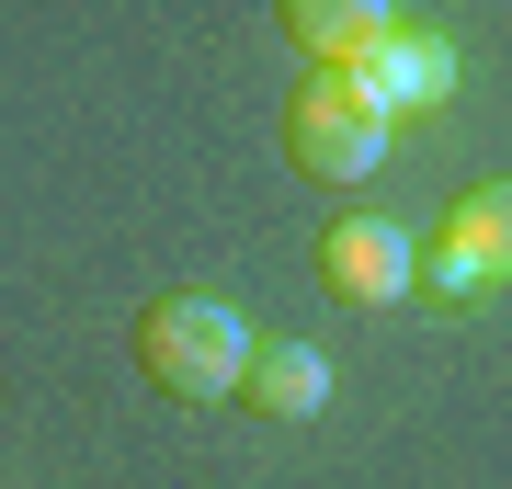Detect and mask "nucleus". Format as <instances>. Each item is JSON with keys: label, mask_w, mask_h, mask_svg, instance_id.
I'll list each match as a JSON object with an SVG mask.
<instances>
[{"label": "nucleus", "mask_w": 512, "mask_h": 489, "mask_svg": "<svg viewBox=\"0 0 512 489\" xmlns=\"http://www.w3.org/2000/svg\"><path fill=\"white\" fill-rule=\"evenodd\" d=\"M137 364L171 387V399H228L251 376V330H239L228 296H160L137 319Z\"/></svg>", "instance_id": "f257e3e1"}, {"label": "nucleus", "mask_w": 512, "mask_h": 489, "mask_svg": "<svg viewBox=\"0 0 512 489\" xmlns=\"http://www.w3.org/2000/svg\"><path fill=\"white\" fill-rule=\"evenodd\" d=\"M285 148H296L308 182H365L387 160V114H376V91L353 69H319L308 91H296V114H285Z\"/></svg>", "instance_id": "f03ea898"}, {"label": "nucleus", "mask_w": 512, "mask_h": 489, "mask_svg": "<svg viewBox=\"0 0 512 489\" xmlns=\"http://www.w3.org/2000/svg\"><path fill=\"white\" fill-rule=\"evenodd\" d=\"M319 273H330L342 296H365V308H387V296L410 285V239L387 228V217H342V228H330V251H319Z\"/></svg>", "instance_id": "7ed1b4c3"}, {"label": "nucleus", "mask_w": 512, "mask_h": 489, "mask_svg": "<svg viewBox=\"0 0 512 489\" xmlns=\"http://www.w3.org/2000/svg\"><path fill=\"white\" fill-rule=\"evenodd\" d=\"M353 80L376 91V114H410V103H444V80H456V57H444L433 35H376L365 57H353Z\"/></svg>", "instance_id": "20e7f679"}, {"label": "nucleus", "mask_w": 512, "mask_h": 489, "mask_svg": "<svg viewBox=\"0 0 512 489\" xmlns=\"http://www.w3.org/2000/svg\"><path fill=\"white\" fill-rule=\"evenodd\" d=\"M285 35L308 46L319 69H353V57L376 35H399V23H387V0H285Z\"/></svg>", "instance_id": "39448f33"}, {"label": "nucleus", "mask_w": 512, "mask_h": 489, "mask_svg": "<svg viewBox=\"0 0 512 489\" xmlns=\"http://www.w3.org/2000/svg\"><path fill=\"white\" fill-rule=\"evenodd\" d=\"M239 387H251L262 410H285V421H308V410L330 399V364H319L308 342H274V353H251V376H239Z\"/></svg>", "instance_id": "423d86ee"}, {"label": "nucleus", "mask_w": 512, "mask_h": 489, "mask_svg": "<svg viewBox=\"0 0 512 489\" xmlns=\"http://www.w3.org/2000/svg\"><path fill=\"white\" fill-rule=\"evenodd\" d=\"M444 239H456V251L478 262V285H490V273H512V182H490V194H467Z\"/></svg>", "instance_id": "0eeeda50"}, {"label": "nucleus", "mask_w": 512, "mask_h": 489, "mask_svg": "<svg viewBox=\"0 0 512 489\" xmlns=\"http://www.w3.org/2000/svg\"><path fill=\"white\" fill-rule=\"evenodd\" d=\"M433 296H478V262L456 251V239H444V251H433Z\"/></svg>", "instance_id": "6e6552de"}]
</instances>
